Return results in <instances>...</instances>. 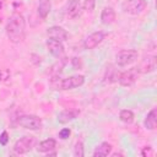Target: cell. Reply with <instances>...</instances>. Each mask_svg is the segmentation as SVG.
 <instances>
[{
	"label": "cell",
	"instance_id": "5b68a950",
	"mask_svg": "<svg viewBox=\"0 0 157 157\" xmlns=\"http://www.w3.org/2000/svg\"><path fill=\"white\" fill-rule=\"evenodd\" d=\"M139 58V53L135 49H123L115 54V63L118 66H128L136 61Z\"/></svg>",
	"mask_w": 157,
	"mask_h": 157
},
{
	"label": "cell",
	"instance_id": "7c38bea8",
	"mask_svg": "<svg viewBox=\"0 0 157 157\" xmlns=\"http://www.w3.org/2000/svg\"><path fill=\"white\" fill-rule=\"evenodd\" d=\"M47 34L49 38L59 40V42H65L67 39V32L60 26H52L47 29Z\"/></svg>",
	"mask_w": 157,
	"mask_h": 157
},
{
	"label": "cell",
	"instance_id": "cb8c5ba5",
	"mask_svg": "<svg viewBox=\"0 0 157 157\" xmlns=\"http://www.w3.org/2000/svg\"><path fill=\"white\" fill-rule=\"evenodd\" d=\"M155 155V151H153V148L151 147V146H145V147H142V150H141V156H144V157H150V156H153Z\"/></svg>",
	"mask_w": 157,
	"mask_h": 157
},
{
	"label": "cell",
	"instance_id": "ffe728a7",
	"mask_svg": "<svg viewBox=\"0 0 157 157\" xmlns=\"http://www.w3.org/2000/svg\"><path fill=\"white\" fill-rule=\"evenodd\" d=\"M118 76H119V71H117V69H114L112 65L109 67H107V72H105V76H104L107 82L110 83V82L118 81Z\"/></svg>",
	"mask_w": 157,
	"mask_h": 157
},
{
	"label": "cell",
	"instance_id": "8fae6325",
	"mask_svg": "<svg viewBox=\"0 0 157 157\" xmlns=\"http://www.w3.org/2000/svg\"><path fill=\"white\" fill-rule=\"evenodd\" d=\"M83 9H82V4L80 2V0H70L66 5V16L75 20L77 17L81 16Z\"/></svg>",
	"mask_w": 157,
	"mask_h": 157
},
{
	"label": "cell",
	"instance_id": "277c9868",
	"mask_svg": "<svg viewBox=\"0 0 157 157\" xmlns=\"http://www.w3.org/2000/svg\"><path fill=\"white\" fill-rule=\"evenodd\" d=\"M37 144V139L34 136H29V135H26V136H22L20 137L15 145H13V152L16 155H25L27 152H29Z\"/></svg>",
	"mask_w": 157,
	"mask_h": 157
},
{
	"label": "cell",
	"instance_id": "8992f818",
	"mask_svg": "<svg viewBox=\"0 0 157 157\" xmlns=\"http://www.w3.org/2000/svg\"><path fill=\"white\" fill-rule=\"evenodd\" d=\"M147 6V2L145 0H125L121 4V9L128 15H140Z\"/></svg>",
	"mask_w": 157,
	"mask_h": 157
},
{
	"label": "cell",
	"instance_id": "30bf717a",
	"mask_svg": "<svg viewBox=\"0 0 157 157\" xmlns=\"http://www.w3.org/2000/svg\"><path fill=\"white\" fill-rule=\"evenodd\" d=\"M156 65H157L156 56L155 55H147L146 58H144L141 64L137 66V70L140 74H150V72L156 70Z\"/></svg>",
	"mask_w": 157,
	"mask_h": 157
},
{
	"label": "cell",
	"instance_id": "d6986e66",
	"mask_svg": "<svg viewBox=\"0 0 157 157\" xmlns=\"http://www.w3.org/2000/svg\"><path fill=\"white\" fill-rule=\"evenodd\" d=\"M134 118H135V115L130 109H123L119 113V119L125 124H131L134 121Z\"/></svg>",
	"mask_w": 157,
	"mask_h": 157
},
{
	"label": "cell",
	"instance_id": "7402d4cb",
	"mask_svg": "<svg viewBox=\"0 0 157 157\" xmlns=\"http://www.w3.org/2000/svg\"><path fill=\"white\" fill-rule=\"evenodd\" d=\"M96 6V0H85L82 4V9L87 12H93Z\"/></svg>",
	"mask_w": 157,
	"mask_h": 157
},
{
	"label": "cell",
	"instance_id": "83f0119b",
	"mask_svg": "<svg viewBox=\"0 0 157 157\" xmlns=\"http://www.w3.org/2000/svg\"><path fill=\"white\" fill-rule=\"evenodd\" d=\"M47 156H48V157H49V156H56V152H52V151H50V152L47 153Z\"/></svg>",
	"mask_w": 157,
	"mask_h": 157
},
{
	"label": "cell",
	"instance_id": "4316f807",
	"mask_svg": "<svg viewBox=\"0 0 157 157\" xmlns=\"http://www.w3.org/2000/svg\"><path fill=\"white\" fill-rule=\"evenodd\" d=\"M10 76V71L7 69H0V81H6Z\"/></svg>",
	"mask_w": 157,
	"mask_h": 157
},
{
	"label": "cell",
	"instance_id": "603a6c76",
	"mask_svg": "<svg viewBox=\"0 0 157 157\" xmlns=\"http://www.w3.org/2000/svg\"><path fill=\"white\" fill-rule=\"evenodd\" d=\"M9 140H10V136H9V132L6 130H4L1 134H0V145L1 146H6L9 144Z\"/></svg>",
	"mask_w": 157,
	"mask_h": 157
},
{
	"label": "cell",
	"instance_id": "ba28073f",
	"mask_svg": "<svg viewBox=\"0 0 157 157\" xmlns=\"http://www.w3.org/2000/svg\"><path fill=\"white\" fill-rule=\"evenodd\" d=\"M103 39H104V33L102 31L93 32L90 36H87L86 39L83 40V48L87 49V50L94 49L96 47H98L103 42Z\"/></svg>",
	"mask_w": 157,
	"mask_h": 157
},
{
	"label": "cell",
	"instance_id": "d4e9b609",
	"mask_svg": "<svg viewBox=\"0 0 157 157\" xmlns=\"http://www.w3.org/2000/svg\"><path fill=\"white\" fill-rule=\"evenodd\" d=\"M70 135H71V130H70L69 128H64V129H61V130L59 131V137H60L61 140L69 139Z\"/></svg>",
	"mask_w": 157,
	"mask_h": 157
},
{
	"label": "cell",
	"instance_id": "5bb4252c",
	"mask_svg": "<svg viewBox=\"0 0 157 157\" xmlns=\"http://www.w3.org/2000/svg\"><path fill=\"white\" fill-rule=\"evenodd\" d=\"M115 21V11L110 6H105L101 12V22L105 26L112 25Z\"/></svg>",
	"mask_w": 157,
	"mask_h": 157
},
{
	"label": "cell",
	"instance_id": "4fadbf2b",
	"mask_svg": "<svg viewBox=\"0 0 157 157\" xmlns=\"http://www.w3.org/2000/svg\"><path fill=\"white\" fill-rule=\"evenodd\" d=\"M80 115V109H65L58 114V121L60 124H66Z\"/></svg>",
	"mask_w": 157,
	"mask_h": 157
},
{
	"label": "cell",
	"instance_id": "9a60e30c",
	"mask_svg": "<svg viewBox=\"0 0 157 157\" xmlns=\"http://www.w3.org/2000/svg\"><path fill=\"white\" fill-rule=\"evenodd\" d=\"M144 125L147 130H155L156 126H157V109L156 108H152L147 115L145 117V120H144Z\"/></svg>",
	"mask_w": 157,
	"mask_h": 157
},
{
	"label": "cell",
	"instance_id": "9c48e42d",
	"mask_svg": "<svg viewBox=\"0 0 157 157\" xmlns=\"http://www.w3.org/2000/svg\"><path fill=\"white\" fill-rule=\"evenodd\" d=\"M45 45H47V49L48 52L55 56V58H61L64 55V45H63V42H59V40H55V39H52V38H48L47 42H45Z\"/></svg>",
	"mask_w": 157,
	"mask_h": 157
},
{
	"label": "cell",
	"instance_id": "3957f363",
	"mask_svg": "<svg viewBox=\"0 0 157 157\" xmlns=\"http://www.w3.org/2000/svg\"><path fill=\"white\" fill-rule=\"evenodd\" d=\"M17 124L27 130H39L42 129L43 121L38 115L34 114H22L17 118Z\"/></svg>",
	"mask_w": 157,
	"mask_h": 157
},
{
	"label": "cell",
	"instance_id": "52a82bcc",
	"mask_svg": "<svg viewBox=\"0 0 157 157\" xmlns=\"http://www.w3.org/2000/svg\"><path fill=\"white\" fill-rule=\"evenodd\" d=\"M139 75H140V72H139L136 66L130 67V69H128V70H125L123 72H119L118 82L123 87H129V86H131V85H134L136 82Z\"/></svg>",
	"mask_w": 157,
	"mask_h": 157
},
{
	"label": "cell",
	"instance_id": "ac0fdd59",
	"mask_svg": "<svg viewBox=\"0 0 157 157\" xmlns=\"http://www.w3.org/2000/svg\"><path fill=\"white\" fill-rule=\"evenodd\" d=\"M52 10V1L50 0H39L38 2V16L42 20H45Z\"/></svg>",
	"mask_w": 157,
	"mask_h": 157
},
{
	"label": "cell",
	"instance_id": "484cf974",
	"mask_svg": "<svg viewBox=\"0 0 157 157\" xmlns=\"http://www.w3.org/2000/svg\"><path fill=\"white\" fill-rule=\"evenodd\" d=\"M71 64H72V66H74V69H81L82 67V60L80 59V58H77V56H75V58H72L71 59Z\"/></svg>",
	"mask_w": 157,
	"mask_h": 157
},
{
	"label": "cell",
	"instance_id": "2e32d148",
	"mask_svg": "<svg viewBox=\"0 0 157 157\" xmlns=\"http://www.w3.org/2000/svg\"><path fill=\"white\" fill-rule=\"evenodd\" d=\"M55 147H56V141L54 139H47L38 144L37 151L40 153H48V152L55 150Z\"/></svg>",
	"mask_w": 157,
	"mask_h": 157
},
{
	"label": "cell",
	"instance_id": "e0dca14e",
	"mask_svg": "<svg viewBox=\"0 0 157 157\" xmlns=\"http://www.w3.org/2000/svg\"><path fill=\"white\" fill-rule=\"evenodd\" d=\"M112 148H113V146H112L109 142H102V144H99V145L94 148V151H93V157H105V156L110 155Z\"/></svg>",
	"mask_w": 157,
	"mask_h": 157
},
{
	"label": "cell",
	"instance_id": "7a4b0ae2",
	"mask_svg": "<svg viewBox=\"0 0 157 157\" xmlns=\"http://www.w3.org/2000/svg\"><path fill=\"white\" fill-rule=\"evenodd\" d=\"M85 83V76L83 75H72L65 78H60L58 76H53L50 78V86L53 90L59 91H66L81 87Z\"/></svg>",
	"mask_w": 157,
	"mask_h": 157
},
{
	"label": "cell",
	"instance_id": "6da1fadb",
	"mask_svg": "<svg viewBox=\"0 0 157 157\" xmlns=\"http://www.w3.org/2000/svg\"><path fill=\"white\" fill-rule=\"evenodd\" d=\"M5 32H6V36H7V38L11 43H15V44L21 43L25 39V36H26L25 17L18 12L12 13L11 17L9 18L7 23H6Z\"/></svg>",
	"mask_w": 157,
	"mask_h": 157
},
{
	"label": "cell",
	"instance_id": "44dd1931",
	"mask_svg": "<svg viewBox=\"0 0 157 157\" xmlns=\"http://www.w3.org/2000/svg\"><path fill=\"white\" fill-rule=\"evenodd\" d=\"M75 157H83L85 156V148H83V144L81 141H76L74 145V151H72Z\"/></svg>",
	"mask_w": 157,
	"mask_h": 157
}]
</instances>
